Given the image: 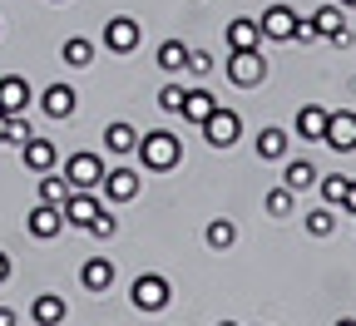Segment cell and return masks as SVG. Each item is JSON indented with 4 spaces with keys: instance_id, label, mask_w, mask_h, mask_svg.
Segmentation results:
<instances>
[{
    "instance_id": "1",
    "label": "cell",
    "mask_w": 356,
    "mask_h": 326,
    "mask_svg": "<svg viewBox=\"0 0 356 326\" xmlns=\"http://www.w3.org/2000/svg\"><path fill=\"white\" fill-rule=\"evenodd\" d=\"M134 154H139V163L154 168V173H163V168H173V163H184V144H178V133H168V129L144 133Z\"/></svg>"
},
{
    "instance_id": "2",
    "label": "cell",
    "mask_w": 356,
    "mask_h": 326,
    "mask_svg": "<svg viewBox=\"0 0 356 326\" xmlns=\"http://www.w3.org/2000/svg\"><path fill=\"white\" fill-rule=\"evenodd\" d=\"M104 163H99V154H89V149H79V154H70L65 158V178H70V188L74 193H95L99 183H104Z\"/></svg>"
},
{
    "instance_id": "3",
    "label": "cell",
    "mask_w": 356,
    "mask_h": 326,
    "mask_svg": "<svg viewBox=\"0 0 356 326\" xmlns=\"http://www.w3.org/2000/svg\"><path fill=\"white\" fill-rule=\"evenodd\" d=\"M198 129H203V138H208L213 149H233V144H238V133H243V119H238L233 109H222V104H218Z\"/></svg>"
},
{
    "instance_id": "4",
    "label": "cell",
    "mask_w": 356,
    "mask_h": 326,
    "mask_svg": "<svg viewBox=\"0 0 356 326\" xmlns=\"http://www.w3.org/2000/svg\"><path fill=\"white\" fill-rule=\"evenodd\" d=\"M168 282H163V277L159 272H144V277H134V287H129V302L134 307H139V311H163L168 307Z\"/></svg>"
},
{
    "instance_id": "5",
    "label": "cell",
    "mask_w": 356,
    "mask_h": 326,
    "mask_svg": "<svg viewBox=\"0 0 356 326\" xmlns=\"http://www.w3.org/2000/svg\"><path fill=\"white\" fill-rule=\"evenodd\" d=\"M228 79H233L238 89H257V84L267 79V60H262V50H233V60H228Z\"/></svg>"
},
{
    "instance_id": "6",
    "label": "cell",
    "mask_w": 356,
    "mask_h": 326,
    "mask_svg": "<svg viewBox=\"0 0 356 326\" xmlns=\"http://www.w3.org/2000/svg\"><path fill=\"white\" fill-rule=\"evenodd\" d=\"M139 40H144V30H139L134 15H114L104 25V50H114V55H134V50H139Z\"/></svg>"
},
{
    "instance_id": "7",
    "label": "cell",
    "mask_w": 356,
    "mask_h": 326,
    "mask_svg": "<svg viewBox=\"0 0 356 326\" xmlns=\"http://www.w3.org/2000/svg\"><path fill=\"white\" fill-rule=\"evenodd\" d=\"M25 227H30V238L50 243V238H60V227H65V208H55V203H40V208H30Z\"/></svg>"
},
{
    "instance_id": "8",
    "label": "cell",
    "mask_w": 356,
    "mask_h": 326,
    "mask_svg": "<svg viewBox=\"0 0 356 326\" xmlns=\"http://www.w3.org/2000/svg\"><path fill=\"white\" fill-rule=\"evenodd\" d=\"M322 144H327V149H337V154H351V149H356V114L337 109V114L327 119V133H322Z\"/></svg>"
},
{
    "instance_id": "9",
    "label": "cell",
    "mask_w": 356,
    "mask_h": 326,
    "mask_svg": "<svg viewBox=\"0 0 356 326\" xmlns=\"http://www.w3.org/2000/svg\"><path fill=\"white\" fill-rule=\"evenodd\" d=\"M257 25H262V40H292L297 10H292V6H267V10L257 15Z\"/></svg>"
},
{
    "instance_id": "10",
    "label": "cell",
    "mask_w": 356,
    "mask_h": 326,
    "mask_svg": "<svg viewBox=\"0 0 356 326\" xmlns=\"http://www.w3.org/2000/svg\"><path fill=\"white\" fill-rule=\"evenodd\" d=\"M30 79L25 74H6L0 79V114H25L30 109Z\"/></svg>"
},
{
    "instance_id": "11",
    "label": "cell",
    "mask_w": 356,
    "mask_h": 326,
    "mask_svg": "<svg viewBox=\"0 0 356 326\" xmlns=\"http://www.w3.org/2000/svg\"><path fill=\"white\" fill-rule=\"evenodd\" d=\"M30 316H35V326H60V321L70 316V302L55 297V292H40V297L30 302Z\"/></svg>"
},
{
    "instance_id": "12",
    "label": "cell",
    "mask_w": 356,
    "mask_h": 326,
    "mask_svg": "<svg viewBox=\"0 0 356 326\" xmlns=\"http://www.w3.org/2000/svg\"><path fill=\"white\" fill-rule=\"evenodd\" d=\"M99 188H104L114 203H129V198H139V173H134V168H109Z\"/></svg>"
},
{
    "instance_id": "13",
    "label": "cell",
    "mask_w": 356,
    "mask_h": 326,
    "mask_svg": "<svg viewBox=\"0 0 356 326\" xmlns=\"http://www.w3.org/2000/svg\"><path fill=\"white\" fill-rule=\"evenodd\" d=\"M40 109L50 114L55 124H60V119H70V114H74V89H70V84H50V89L40 95Z\"/></svg>"
},
{
    "instance_id": "14",
    "label": "cell",
    "mask_w": 356,
    "mask_h": 326,
    "mask_svg": "<svg viewBox=\"0 0 356 326\" xmlns=\"http://www.w3.org/2000/svg\"><path fill=\"white\" fill-rule=\"evenodd\" d=\"M79 282H84L89 292H109V287H114V262H109V257H89V262L79 267Z\"/></svg>"
},
{
    "instance_id": "15",
    "label": "cell",
    "mask_w": 356,
    "mask_h": 326,
    "mask_svg": "<svg viewBox=\"0 0 356 326\" xmlns=\"http://www.w3.org/2000/svg\"><path fill=\"white\" fill-rule=\"evenodd\" d=\"M95 218H99V198H95V193H70V198H65V222L89 227Z\"/></svg>"
},
{
    "instance_id": "16",
    "label": "cell",
    "mask_w": 356,
    "mask_h": 326,
    "mask_svg": "<svg viewBox=\"0 0 356 326\" xmlns=\"http://www.w3.org/2000/svg\"><path fill=\"white\" fill-rule=\"evenodd\" d=\"M20 158H25V168H35V173H50V168H55V144H50V138H25V144H20Z\"/></svg>"
},
{
    "instance_id": "17",
    "label": "cell",
    "mask_w": 356,
    "mask_h": 326,
    "mask_svg": "<svg viewBox=\"0 0 356 326\" xmlns=\"http://www.w3.org/2000/svg\"><path fill=\"white\" fill-rule=\"evenodd\" d=\"M104 149H109V154H134V149H139V129L124 124V119H114V124L104 129Z\"/></svg>"
},
{
    "instance_id": "18",
    "label": "cell",
    "mask_w": 356,
    "mask_h": 326,
    "mask_svg": "<svg viewBox=\"0 0 356 326\" xmlns=\"http://www.w3.org/2000/svg\"><path fill=\"white\" fill-rule=\"evenodd\" d=\"M154 65H159L163 74H184V70H188V44H184V40H163Z\"/></svg>"
},
{
    "instance_id": "19",
    "label": "cell",
    "mask_w": 356,
    "mask_h": 326,
    "mask_svg": "<svg viewBox=\"0 0 356 326\" xmlns=\"http://www.w3.org/2000/svg\"><path fill=\"white\" fill-rule=\"evenodd\" d=\"M257 40H262V25L257 20H248V15L228 20V44H233V50H257Z\"/></svg>"
},
{
    "instance_id": "20",
    "label": "cell",
    "mask_w": 356,
    "mask_h": 326,
    "mask_svg": "<svg viewBox=\"0 0 356 326\" xmlns=\"http://www.w3.org/2000/svg\"><path fill=\"white\" fill-rule=\"evenodd\" d=\"M327 109L322 104H307L302 114H297V138H317V144H322V133H327Z\"/></svg>"
},
{
    "instance_id": "21",
    "label": "cell",
    "mask_w": 356,
    "mask_h": 326,
    "mask_svg": "<svg viewBox=\"0 0 356 326\" xmlns=\"http://www.w3.org/2000/svg\"><path fill=\"white\" fill-rule=\"evenodd\" d=\"M213 109H218V99L208 95V89H188V95H184V109H178V114H184L188 124H203Z\"/></svg>"
},
{
    "instance_id": "22",
    "label": "cell",
    "mask_w": 356,
    "mask_h": 326,
    "mask_svg": "<svg viewBox=\"0 0 356 326\" xmlns=\"http://www.w3.org/2000/svg\"><path fill=\"white\" fill-rule=\"evenodd\" d=\"M282 183H287L292 193H307V188H317V168H312L307 158H297V163L282 168Z\"/></svg>"
},
{
    "instance_id": "23",
    "label": "cell",
    "mask_w": 356,
    "mask_h": 326,
    "mask_svg": "<svg viewBox=\"0 0 356 326\" xmlns=\"http://www.w3.org/2000/svg\"><path fill=\"white\" fill-rule=\"evenodd\" d=\"M60 60H65L70 70H84L89 60H95V44H89L84 35H74V40H65V44H60Z\"/></svg>"
},
{
    "instance_id": "24",
    "label": "cell",
    "mask_w": 356,
    "mask_h": 326,
    "mask_svg": "<svg viewBox=\"0 0 356 326\" xmlns=\"http://www.w3.org/2000/svg\"><path fill=\"white\" fill-rule=\"evenodd\" d=\"M74 188H70V178L65 173H50V178H40V203H55V208H65V198H70Z\"/></svg>"
},
{
    "instance_id": "25",
    "label": "cell",
    "mask_w": 356,
    "mask_h": 326,
    "mask_svg": "<svg viewBox=\"0 0 356 326\" xmlns=\"http://www.w3.org/2000/svg\"><path fill=\"white\" fill-rule=\"evenodd\" d=\"M287 154V129H262L257 133V158H282Z\"/></svg>"
},
{
    "instance_id": "26",
    "label": "cell",
    "mask_w": 356,
    "mask_h": 326,
    "mask_svg": "<svg viewBox=\"0 0 356 326\" xmlns=\"http://www.w3.org/2000/svg\"><path fill=\"white\" fill-rule=\"evenodd\" d=\"M312 25H317V35H322V40H332V35L346 25V10H341V6H322L317 15H312Z\"/></svg>"
},
{
    "instance_id": "27",
    "label": "cell",
    "mask_w": 356,
    "mask_h": 326,
    "mask_svg": "<svg viewBox=\"0 0 356 326\" xmlns=\"http://www.w3.org/2000/svg\"><path fill=\"white\" fill-rule=\"evenodd\" d=\"M203 238H208V247H218V252H222V247H233V243H238V227H233L228 218H213Z\"/></svg>"
},
{
    "instance_id": "28",
    "label": "cell",
    "mask_w": 356,
    "mask_h": 326,
    "mask_svg": "<svg viewBox=\"0 0 356 326\" xmlns=\"http://www.w3.org/2000/svg\"><path fill=\"white\" fill-rule=\"evenodd\" d=\"M302 222H307L312 238H332V232H337V213H332V208H312Z\"/></svg>"
},
{
    "instance_id": "29",
    "label": "cell",
    "mask_w": 356,
    "mask_h": 326,
    "mask_svg": "<svg viewBox=\"0 0 356 326\" xmlns=\"http://www.w3.org/2000/svg\"><path fill=\"white\" fill-rule=\"evenodd\" d=\"M346 193H351V178H341V173L322 178V203H327V208H341V203H346Z\"/></svg>"
},
{
    "instance_id": "30",
    "label": "cell",
    "mask_w": 356,
    "mask_h": 326,
    "mask_svg": "<svg viewBox=\"0 0 356 326\" xmlns=\"http://www.w3.org/2000/svg\"><path fill=\"white\" fill-rule=\"evenodd\" d=\"M292 208H297V193L287 188V183L267 193V213H273V218H292Z\"/></svg>"
},
{
    "instance_id": "31",
    "label": "cell",
    "mask_w": 356,
    "mask_h": 326,
    "mask_svg": "<svg viewBox=\"0 0 356 326\" xmlns=\"http://www.w3.org/2000/svg\"><path fill=\"white\" fill-rule=\"evenodd\" d=\"M25 138H35L30 119L25 114H6V144H25Z\"/></svg>"
},
{
    "instance_id": "32",
    "label": "cell",
    "mask_w": 356,
    "mask_h": 326,
    "mask_svg": "<svg viewBox=\"0 0 356 326\" xmlns=\"http://www.w3.org/2000/svg\"><path fill=\"white\" fill-rule=\"evenodd\" d=\"M184 95H188L184 84H163V89H159V109H163V114H178V109H184Z\"/></svg>"
},
{
    "instance_id": "33",
    "label": "cell",
    "mask_w": 356,
    "mask_h": 326,
    "mask_svg": "<svg viewBox=\"0 0 356 326\" xmlns=\"http://www.w3.org/2000/svg\"><path fill=\"white\" fill-rule=\"evenodd\" d=\"M114 227H119V222H114V218H109V213L99 208V218H95V222H89L84 232H89V238H114Z\"/></svg>"
},
{
    "instance_id": "34",
    "label": "cell",
    "mask_w": 356,
    "mask_h": 326,
    "mask_svg": "<svg viewBox=\"0 0 356 326\" xmlns=\"http://www.w3.org/2000/svg\"><path fill=\"white\" fill-rule=\"evenodd\" d=\"M188 74H198V79L213 74V55L208 50H188Z\"/></svg>"
},
{
    "instance_id": "35",
    "label": "cell",
    "mask_w": 356,
    "mask_h": 326,
    "mask_svg": "<svg viewBox=\"0 0 356 326\" xmlns=\"http://www.w3.org/2000/svg\"><path fill=\"white\" fill-rule=\"evenodd\" d=\"M292 40H297V44H317V40H322V35H317V25H312V15H307V20L297 15V30H292Z\"/></svg>"
},
{
    "instance_id": "36",
    "label": "cell",
    "mask_w": 356,
    "mask_h": 326,
    "mask_svg": "<svg viewBox=\"0 0 356 326\" xmlns=\"http://www.w3.org/2000/svg\"><path fill=\"white\" fill-rule=\"evenodd\" d=\"M351 40H356V35H351V25H341V30L332 35V44H337V50H346V44H351Z\"/></svg>"
},
{
    "instance_id": "37",
    "label": "cell",
    "mask_w": 356,
    "mask_h": 326,
    "mask_svg": "<svg viewBox=\"0 0 356 326\" xmlns=\"http://www.w3.org/2000/svg\"><path fill=\"white\" fill-rule=\"evenodd\" d=\"M0 326H15V311L10 307H0Z\"/></svg>"
},
{
    "instance_id": "38",
    "label": "cell",
    "mask_w": 356,
    "mask_h": 326,
    "mask_svg": "<svg viewBox=\"0 0 356 326\" xmlns=\"http://www.w3.org/2000/svg\"><path fill=\"white\" fill-rule=\"evenodd\" d=\"M6 277H10V257H6V252H0V282H6Z\"/></svg>"
},
{
    "instance_id": "39",
    "label": "cell",
    "mask_w": 356,
    "mask_h": 326,
    "mask_svg": "<svg viewBox=\"0 0 356 326\" xmlns=\"http://www.w3.org/2000/svg\"><path fill=\"white\" fill-rule=\"evenodd\" d=\"M341 208H351V213H356V183H351V193H346V203H341Z\"/></svg>"
},
{
    "instance_id": "40",
    "label": "cell",
    "mask_w": 356,
    "mask_h": 326,
    "mask_svg": "<svg viewBox=\"0 0 356 326\" xmlns=\"http://www.w3.org/2000/svg\"><path fill=\"white\" fill-rule=\"evenodd\" d=\"M0 144H6V114H0Z\"/></svg>"
},
{
    "instance_id": "41",
    "label": "cell",
    "mask_w": 356,
    "mask_h": 326,
    "mask_svg": "<svg viewBox=\"0 0 356 326\" xmlns=\"http://www.w3.org/2000/svg\"><path fill=\"white\" fill-rule=\"evenodd\" d=\"M341 10H356V0H341Z\"/></svg>"
},
{
    "instance_id": "42",
    "label": "cell",
    "mask_w": 356,
    "mask_h": 326,
    "mask_svg": "<svg viewBox=\"0 0 356 326\" xmlns=\"http://www.w3.org/2000/svg\"><path fill=\"white\" fill-rule=\"evenodd\" d=\"M218 326H238V321H218Z\"/></svg>"
},
{
    "instance_id": "43",
    "label": "cell",
    "mask_w": 356,
    "mask_h": 326,
    "mask_svg": "<svg viewBox=\"0 0 356 326\" xmlns=\"http://www.w3.org/2000/svg\"><path fill=\"white\" fill-rule=\"evenodd\" d=\"M337 326H356V321H337Z\"/></svg>"
},
{
    "instance_id": "44",
    "label": "cell",
    "mask_w": 356,
    "mask_h": 326,
    "mask_svg": "<svg viewBox=\"0 0 356 326\" xmlns=\"http://www.w3.org/2000/svg\"><path fill=\"white\" fill-rule=\"evenodd\" d=\"M50 6H65V0H50Z\"/></svg>"
}]
</instances>
